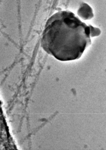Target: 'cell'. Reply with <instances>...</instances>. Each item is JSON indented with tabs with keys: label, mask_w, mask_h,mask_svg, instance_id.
I'll return each instance as SVG.
<instances>
[{
	"label": "cell",
	"mask_w": 106,
	"mask_h": 150,
	"mask_svg": "<svg viewBox=\"0 0 106 150\" xmlns=\"http://www.w3.org/2000/svg\"><path fill=\"white\" fill-rule=\"evenodd\" d=\"M100 33L99 29L87 25L73 13L62 11L53 14L47 21L41 46L59 60H73L80 58L91 45V38Z\"/></svg>",
	"instance_id": "cell-1"
},
{
	"label": "cell",
	"mask_w": 106,
	"mask_h": 150,
	"mask_svg": "<svg viewBox=\"0 0 106 150\" xmlns=\"http://www.w3.org/2000/svg\"><path fill=\"white\" fill-rule=\"evenodd\" d=\"M78 15L84 20H87L91 18L93 16L91 8L86 3L81 4L78 10Z\"/></svg>",
	"instance_id": "cell-2"
}]
</instances>
